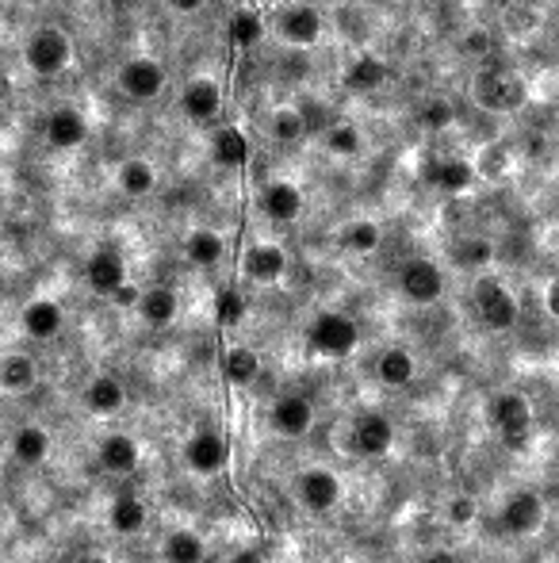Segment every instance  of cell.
<instances>
[{
	"label": "cell",
	"instance_id": "cell-1",
	"mask_svg": "<svg viewBox=\"0 0 559 563\" xmlns=\"http://www.w3.org/2000/svg\"><path fill=\"white\" fill-rule=\"evenodd\" d=\"M74 62V39L62 27H35L24 42V66L35 77H58Z\"/></svg>",
	"mask_w": 559,
	"mask_h": 563
},
{
	"label": "cell",
	"instance_id": "cell-2",
	"mask_svg": "<svg viewBox=\"0 0 559 563\" xmlns=\"http://www.w3.org/2000/svg\"><path fill=\"white\" fill-rule=\"evenodd\" d=\"M307 345L318 357L341 360L360 345V327L348 315H341V310H322L307 327Z\"/></svg>",
	"mask_w": 559,
	"mask_h": 563
},
{
	"label": "cell",
	"instance_id": "cell-3",
	"mask_svg": "<svg viewBox=\"0 0 559 563\" xmlns=\"http://www.w3.org/2000/svg\"><path fill=\"white\" fill-rule=\"evenodd\" d=\"M475 310H479V319H483V327L495 330V334L513 330L518 327V319H521L518 295H513L498 277L475 280Z\"/></svg>",
	"mask_w": 559,
	"mask_h": 563
},
{
	"label": "cell",
	"instance_id": "cell-4",
	"mask_svg": "<svg viewBox=\"0 0 559 563\" xmlns=\"http://www.w3.org/2000/svg\"><path fill=\"white\" fill-rule=\"evenodd\" d=\"M486 422L503 433V442L510 445V449H518V445L529 437V430H533L529 402L521 399L518 392H503V395H495V399L486 402Z\"/></svg>",
	"mask_w": 559,
	"mask_h": 563
},
{
	"label": "cell",
	"instance_id": "cell-5",
	"mask_svg": "<svg viewBox=\"0 0 559 563\" xmlns=\"http://www.w3.org/2000/svg\"><path fill=\"white\" fill-rule=\"evenodd\" d=\"M398 292L414 307H430V303H437L445 295V272L430 257H414V261H406L398 269Z\"/></svg>",
	"mask_w": 559,
	"mask_h": 563
},
{
	"label": "cell",
	"instance_id": "cell-6",
	"mask_svg": "<svg viewBox=\"0 0 559 563\" xmlns=\"http://www.w3.org/2000/svg\"><path fill=\"white\" fill-rule=\"evenodd\" d=\"M348 445H353V452L365 460L388 457V452L395 449V422H391L388 414H380V410H368V414H360L357 425H353Z\"/></svg>",
	"mask_w": 559,
	"mask_h": 563
},
{
	"label": "cell",
	"instance_id": "cell-7",
	"mask_svg": "<svg viewBox=\"0 0 559 563\" xmlns=\"http://www.w3.org/2000/svg\"><path fill=\"white\" fill-rule=\"evenodd\" d=\"M165 81H169V74H165V66L157 57H130V62H123V69H119V89H123V97H130V100L162 97Z\"/></svg>",
	"mask_w": 559,
	"mask_h": 563
},
{
	"label": "cell",
	"instance_id": "cell-8",
	"mask_svg": "<svg viewBox=\"0 0 559 563\" xmlns=\"http://www.w3.org/2000/svg\"><path fill=\"white\" fill-rule=\"evenodd\" d=\"M276 35L288 47H315L322 39V16L315 4H284L276 12Z\"/></svg>",
	"mask_w": 559,
	"mask_h": 563
},
{
	"label": "cell",
	"instance_id": "cell-9",
	"mask_svg": "<svg viewBox=\"0 0 559 563\" xmlns=\"http://www.w3.org/2000/svg\"><path fill=\"white\" fill-rule=\"evenodd\" d=\"M230 460V445L223 433L215 430H200L185 442V464L192 468L195 475H219Z\"/></svg>",
	"mask_w": 559,
	"mask_h": 563
},
{
	"label": "cell",
	"instance_id": "cell-10",
	"mask_svg": "<svg viewBox=\"0 0 559 563\" xmlns=\"http://www.w3.org/2000/svg\"><path fill=\"white\" fill-rule=\"evenodd\" d=\"M525 100V85L506 69H483L475 77V104L491 107V112H510Z\"/></svg>",
	"mask_w": 559,
	"mask_h": 563
},
{
	"label": "cell",
	"instance_id": "cell-11",
	"mask_svg": "<svg viewBox=\"0 0 559 563\" xmlns=\"http://www.w3.org/2000/svg\"><path fill=\"white\" fill-rule=\"evenodd\" d=\"M268 425L272 433L295 442V437H307L310 425H315V402L303 399V395H280L268 410Z\"/></svg>",
	"mask_w": 559,
	"mask_h": 563
},
{
	"label": "cell",
	"instance_id": "cell-12",
	"mask_svg": "<svg viewBox=\"0 0 559 563\" xmlns=\"http://www.w3.org/2000/svg\"><path fill=\"white\" fill-rule=\"evenodd\" d=\"M548 517V507H544V498L536 490H518V495L506 498L503 507V529L513 533V537H533L536 529L544 525Z\"/></svg>",
	"mask_w": 559,
	"mask_h": 563
},
{
	"label": "cell",
	"instance_id": "cell-13",
	"mask_svg": "<svg viewBox=\"0 0 559 563\" xmlns=\"http://www.w3.org/2000/svg\"><path fill=\"white\" fill-rule=\"evenodd\" d=\"M242 272L253 284H280L288 272V249L276 242H257L242 254Z\"/></svg>",
	"mask_w": 559,
	"mask_h": 563
},
{
	"label": "cell",
	"instance_id": "cell-14",
	"mask_svg": "<svg viewBox=\"0 0 559 563\" xmlns=\"http://www.w3.org/2000/svg\"><path fill=\"white\" fill-rule=\"evenodd\" d=\"M300 502L310 514H330L341 502V479L330 468H307L300 475Z\"/></svg>",
	"mask_w": 559,
	"mask_h": 563
},
{
	"label": "cell",
	"instance_id": "cell-15",
	"mask_svg": "<svg viewBox=\"0 0 559 563\" xmlns=\"http://www.w3.org/2000/svg\"><path fill=\"white\" fill-rule=\"evenodd\" d=\"M42 131H47V142L54 150H81L85 142H89V119H85L77 107L62 104L47 115V127H42Z\"/></svg>",
	"mask_w": 559,
	"mask_h": 563
},
{
	"label": "cell",
	"instance_id": "cell-16",
	"mask_svg": "<svg viewBox=\"0 0 559 563\" xmlns=\"http://www.w3.org/2000/svg\"><path fill=\"white\" fill-rule=\"evenodd\" d=\"M85 280H89L92 292L107 299L127 280V261H123V254L115 245H100V249H92L89 265H85Z\"/></svg>",
	"mask_w": 559,
	"mask_h": 563
},
{
	"label": "cell",
	"instance_id": "cell-17",
	"mask_svg": "<svg viewBox=\"0 0 559 563\" xmlns=\"http://www.w3.org/2000/svg\"><path fill=\"white\" fill-rule=\"evenodd\" d=\"M180 112L195 123H207L223 112V85L215 77H192L180 89Z\"/></svg>",
	"mask_w": 559,
	"mask_h": 563
},
{
	"label": "cell",
	"instance_id": "cell-18",
	"mask_svg": "<svg viewBox=\"0 0 559 563\" xmlns=\"http://www.w3.org/2000/svg\"><path fill=\"white\" fill-rule=\"evenodd\" d=\"M20 327H24V334L35 337V342H54V337L62 334V327H65L62 303L39 295V299H31L24 307V315H20Z\"/></svg>",
	"mask_w": 559,
	"mask_h": 563
},
{
	"label": "cell",
	"instance_id": "cell-19",
	"mask_svg": "<svg viewBox=\"0 0 559 563\" xmlns=\"http://www.w3.org/2000/svg\"><path fill=\"white\" fill-rule=\"evenodd\" d=\"M303 188L292 184V180H268L265 188H261V212L268 215V219L276 222H295L303 215Z\"/></svg>",
	"mask_w": 559,
	"mask_h": 563
},
{
	"label": "cell",
	"instance_id": "cell-20",
	"mask_svg": "<svg viewBox=\"0 0 559 563\" xmlns=\"http://www.w3.org/2000/svg\"><path fill=\"white\" fill-rule=\"evenodd\" d=\"M135 310L142 315L147 327L162 330V327H173V322H177L180 299H177V292H173L169 284H154V287H147V292H138Z\"/></svg>",
	"mask_w": 559,
	"mask_h": 563
},
{
	"label": "cell",
	"instance_id": "cell-21",
	"mask_svg": "<svg viewBox=\"0 0 559 563\" xmlns=\"http://www.w3.org/2000/svg\"><path fill=\"white\" fill-rule=\"evenodd\" d=\"M97 457H100V468H104V472L130 475L138 468V460H142V449H138V442L130 433H107L104 442H100Z\"/></svg>",
	"mask_w": 559,
	"mask_h": 563
},
{
	"label": "cell",
	"instance_id": "cell-22",
	"mask_svg": "<svg viewBox=\"0 0 559 563\" xmlns=\"http://www.w3.org/2000/svg\"><path fill=\"white\" fill-rule=\"evenodd\" d=\"M85 407H89V414H97V418L119 414V410L127 407V387L107 372L92 375L89 387H85Z\"/></svg>",
	"mask_w": 559,
	"mask_h": 563
},
{
	"label": "cell",
	"instance_id": "cell-23",
	"mask_svg": "<svg viewBox=\"0 0 559 563\" xmlns=\"http://www.w3.org/2000/svg\"><path fill=\"white\" fill-rule=\"evenodd\" d=\"M414 375H418V364H414L410 349H403V345H391V349H383L380 360H376V380H380L383 387H391V392L410 387Z\"/></svg>",
	"mask_w": 559,
	"mask_h": 563
},
{
	"label": "cell",
	"instance_id": "cell-24",
	"mask_svg": "<svg viewBox=\"0 0 559 563\" xmlns=\"http://www.w3.org/2000/svg\"><path fill=\"white\" fill-rule=\"evenodd\" d=\"M115 184H119V192L130 200L150 196V192L157 188L154 162H147V157H123L119 169H115Z\"/></svg>",
	"mask_w": 559,
	"mask_h": 563
},
{
	"label": "cell",
	"instance_id": "cell-25",
	"mask_svg": "<svg viewBox=\"0 0 559 563\" xmlns=\"http://www.w3.org/2000/svg\"><path fill=\"white\" fill-rule=\"evenodd\" d=\"M107 525H112V533H119V537H138V533L150 525L147 502L135 495H119L112 502V510H107Z\"/></svg>",
	"mask_w": 559,
	"mask_h": 563
},
{
	"label": "cell",
	"instance_id": "cell-26",
	"mask_svg": "<svg viewBox=\"0 0 559 563\" xmlns=\"http://www.w3.org/2000/svg\"><path fill=\"white\" fill-rule=\"evenodd\" d=\"M227 254V242H223L219 230L212 227H195L192 234L185 238V257L195 265V269H215Z\"/></svg>",
	"mask_w": 559,
	"mask_h": 563
},
{
	"label": "cell",
	"instance_id": "cell-27",
	"mask_svg": "<svg viewBox=\"0 0 559 563\" xmlns=\"http://www.w3.org/2000/svg\"><path fill=\"white\" fill-rule=\"evenodd\" d=\"M39 380V368L27 353H9L0 357V392L4 395H27Z\"/></svg>",
	"mask_w": 559,
	"mask_h": 563
},
{
	"label": "cell",
	"instance_id": "cell-28",
	"mask_svg": "<svg viewBox=\"0 0 559 563\" xmlns=\"http://www.w3.org/2000/svg\"><path fill=\"white\" fill-rule=\"evenodd\" d=\"M307 131H310L307 112L295 104H280L268 115V135H272V142H280V146H292V142H300Z\"/></svg>",
	"mask_w": 559,
	"mask_h": 563
},
{
	"label": "cell",
	"instance_id": "cell-29",
	"mask_svg": "<svg viewBox=\"0 0 559 563\" xmlns=\"http://www.w3.org/2000/svg\"><path fill=\"white\" fill-rule=\"evenodd\" d=\"M12 457L24 468H39L50 457V433L42 425H20L12 433Z\"/></svg>",
	"mask_w": 559,
	"mask_h": 563
},
{
	"label": "cell",
	"instance_id": "cell-30",
	"mask_svg": "<svg viewBox=\"0 0 559 563\" xmlns=\"http://www.w3.org/2000/svg\"><path fill=\"white\" fill-rule=\"evenodd\" d=\"M430 180L441 192H448V196H460V192H468V188L475 184V169H471V162H463V157H441L430 169Z\"/></svg>",
	"mask_w": 559,
	"mask_h": 563
},
{
	"label": "cell",
	"instance_id": "cell-31",
	"mask_svg": "<svg viewBox=\"0 0 559 563\" xmlns=\"http://www.w3.org/2000/svg\"><path fill=\"white\" fill-rule=\"evenodd\" d=\"M212 157L223 169H238L250 157V139H245L242 127H219V135L212 139Z\"/></svg>",
	"mask_w": 559,
	"mask_h": 563
},
{
	"label": "cell",
	"instance_id": "cell-32",
	"mask_svg": "<svg viewBox=\"0 0 559 563\" xmlns=\"http://www.w3.org/2000/svg\"><path fill=\"white\" fill-rule=\"evenodd\" d=\"M223 375H227L234 387H250L261 375V357L250 345H234V349L223 353Z\"/></svg>",
	"mask_w": 559,
	"mask_h": 563
},
{
	"label": "cell",
	"instance_id": "cell-33",
	"mask_svg": "<svg viewBox=\"0 0 559 563\" xmlns=\"http://www.w3.org/2000/svg\"><path fill=\"white\" fill-rule=\"evenodd\" d=\"M207 560V540L192 529H177L165 537V563H203Z\"/></svg>",
	"mask_w": 559,
	"mask_h": 563
},
{
	"label": "cell",
	"instance_id": "cell-34",
	"mask_svg": "<svg viewBox=\"0 0 559 563\" xmlns=\"http://www.w3.org/2000/svg\"><path fill=\"white\" fill-rule=\"evenodd\" d=\"M380 222L376 219H353L345 230H341V249H348V254L357 257H368L380 249Z\"/></svg>",
	"mask_w": 559,
	"mask_h": 563
},
{
	"label": "cell",
	"instance_id": "cell-35",
	"mask_svg": "<svg viewBox=\"0 0 559 563\" xmlns=\"http://www.w3.org/2000/svg\"><path fill=\"white\" fill-rule=\"evenodd\" d=\"M326 150H330L333 157H357L360 150H365V135H360L357 123H348V119H338L326 127L322 135Z\"/></svg>",
	"mask_w": 559,
	"mask_h": 563
},
{
	"label": "cell",
	"instance_id": "cell-36",
	"mask_svg": "<svg viewBox=\"0 0 559 563\" xmlns=\"http://www.w3.org/2000/svg\"><path fill=\"white\" fill-rule=\"evenodd\" d=\"M383 77H388V66H383L376 54H360L353 66L345 69V89L353 92H376L383 85Z\"/></svg>",
	"mask_w": 559,
	"mask_h": 563
},
{
	"label": "cell",
	"instance_id": "cell-37",
	"mask_svg": "<svg viewBox=\"0 0 559 563\" xmlns=\"http://www.w3.org/2000/svg\"><path fill=\"white\" fill-rule=\"evenodd\" d=\"M227 35H230L234 47L250 50V47H257V42L265 39V20H261L253 9H238L234 16H230V24H227Z\"/></svg>",
	"mask_w": 559,
	"mask_h": 563
},
{
	"label": "cell",
	"instance_id": "cell-38",
	"mask_svg": "<svg viewBox=\"0 0 559 563\" xmlns=\"http://www.w3.org/2000/svg\"><path fill=\"white\" fill-rule=\"evenodd\" d=\"M453 257L463 269H483V265L495 261V245L486 242V238H463V242H456Z\"/></svg>",
	"mask_w": 559,
	"mask_h": 563
},
{
	"label": "cell",
	"instance_id": "cell-39",
	"mask_svg": "<svg viewBox=\"0 0 559 563\" xmlns=\"http://www.w3.org/2000/svg\"><path fill=\"white\" fill-rule=\"evenodd\" d=\"M418 119H422L425 131H448L456 123V104L448 97H430L418 112Z\"/></svg>",
	"mask_w": 559,
	"mask_h": 563
},
{
	"label": "cell",
	"instance_id": "cell-40",
	"mask_svg": "<svg viewBox=\"0 0 559 563\" xmlns=\"http://www.w3.org/2000/svg\"><path fill=\"white\" fill-rule=\"evenodd\" d=\"M215 319H219V327H238L245 319V295L238 287H223L215 295Z\"/></svg>",
	"mask_w": 559,
	"mask_h": 563
},
{
	"label": "cell",
	"instance_id": "cell-41",
	"mask_svg": "<svg viewBox=\"0 0 559 563\" xmlns=\"http://www.w3.org/2000/svg\"><path fill=\"white\" fill-rule=\"evenodd\" d=\"M479 507H475V498L471 495H453L448 498V507H445V517L448 525H456V529H468L471 522H475Z\"/></svg>",
	"mask_w": 559,
	"mask_h": 563
},
{
	"label": "cell",
	"instance_id": "cell-42",
	"mask_svg": "<svg viewBox=\"0 0 559 563\" xmlns=\"http://www.w3.org/2000/svg\"><path fill=\"white\" fill-rule=\"evenodd\" d=\"M138 292H142V287H135V284H130V280H123V284L115 287V292L107 295V299H112V303H115V307H119V310H135V303H138Z\"/></svg>",
	"mask_w": 559,
	"mask_h": 563
},
{
	"label": "cell",
	"instance_id": "cell-43",
	"mask_svg": "<svg viewBox=\"0 0 559 563\" xmlns=\"http://www.w3.org/2000/svg\"><path fill=\"white\" fill-rule=\"evenodd\" d=\"M486 47H491V39H486V31H471L468 39H463V50H471V54H483Z\"/></svg>",
	"mask_w": 559,
	"mask_h": 563
},
{
	"label": "cell",
	"instance_id": "cell-44",
	"mask_svg": "<svg viewBox=\"0 0 559 563\" xmlns=\"http://www.w3.org/2000/svg\"><path fill=\"white\" fill-rule=\"evenodd\" d=\"M230 563H265V555H261L257 548H238V552L230 555Z\"/></svg>",
	"mask_w": 559,
	"mask_h": 563
},
{
	"label": "cell",
	"instance_id": "cell-45",
	"mask_svg": "<svg viewBox=\"0 0 559 563\" xmlns=\"http://www.w3.org/2000/svg\"><path fill=\"white\" fill-rule=\"evenodd\" d=\"M165 4H169L173 12H185V16H188V12H200L207 0H165Z\"/></svg>",
	"mask_w": 559,
	"mask_h": 563
},
{
	"label": "cell",
	"instance_id": "cell-46",
	"mask_svg": "<svg viewBox=\"0 0 559 563\" xmlns=\"http://www.w3.org/2000/svg\"><path fill=\"white\" fill-rule=\"evenodd\" d=\"M422 563H460V560H456V555L453 552H448V548H433V552L430 555H425V560Z\"/></svg>",
	"mask_w": 559,
	"mask_h": 563
},
{
	"label": "cell",
	"instance_id": "cell-47",
	"mask_svg": "<svg viewBox=\"0 0 559 563\" xmlns=\"http://www.w3.org/2000/svg\"><path fill=\"white\" fill-rule=\"evenodd\" d=\"M544 303H548V315H559V284H548V295H544Z\"/></svg>",
	"mask_w": 559,
	"mask_h": 563
},
{
	"label": "cell",
	"instance_id": "cell-48",
	"mask_svg": "<svg viewBox=\"0 0 559 563\" xmlns=\"http://www.w3.org/2000/svg\"><path fill=\"white\" fill-rule=\"evenodd\" d=\"M77 563H112V560H107V555H100V552H89V555H81Z\"/></svg>",
	"mask_w": 559,
	"mask_h": 563
},
{
	"label": "cell",
	"instance_id": "cell-49",
	"mask_svg": "<svg viewBox=\"0 0 559 563\" xmlns=\"http://www.w3.org/2000/svg\"><path fill=\"white\" fill-rule=\"evenodd\" d=\"M4 242H9V234H4V227H0V254H4Z\"/></svg>",
	"mask_w": 559,
	"mask_h": 563
}]
</instances>
